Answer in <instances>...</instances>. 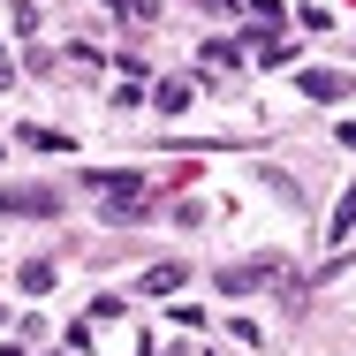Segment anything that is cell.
<instances>
[{
  "label": "cell",
  "mask_w": 356,
  "mask_h": 356,
  "mask_svg": "<svg viewBox=\"0 0 356 356\" xmlns=\"http://www.w3.org/2000/svg\"><path fill=\"white\" fill-rule=\"evenodd\" d=\"M182 281H190V273H182V266H152V273H144V296H175V288H182Z\"/></svg>",
  "instance_id": "obj_5"
},
{
  "label": "cell",
  "mask_w": 356,
  "mask_h": 356,
  "mask_svg": "<svg viewBox=\"0 0 356 356\" xmlns=\"http://www.w3.org/2000/svg\"><path fill=\"white\" fill-rule=\"evenodd\" d=\"M91 190H106L114 213H137V205H144V182H137V175H91Z\"/></svg>",
  "instance_id": "obj_2"
},
{
  "label": "cell",
  "mask_w": 356,
  "mask_h": 356,
  "mask_svg": "<svg viewBox=\"0 0 356 356\" xmlns=\"http://www.w3.org/2000/svg\"><path fill=\"white\" fill-rule=\"evenodd\" d=\"M273 273H281L273 258H258V266H227V273H220V288H227V296H250V288H258V281H273Z\"/></svg>",
  "instance_id": "obj_4"
},
{
  "label": "cell",
  "mask_w": 356,
  "mask_h": 356,
  "mask_svg": "<svg viewBox=\"0 0 356 356\" xmlns=\"http://www.w3.org/2000/svg\"><path fill=\"white\" fill-rule=\"evenodd\" d=\"M341 144H349V152H356V122H341Z\"/></svg>",
  "instance_id": "obj_10"
},
{
  "label": "cell",
  "mask_w": 356,
  "mask_h": 356,
  "mask_svg": "<svg viewBox=\"0 0 356 356\" xmlns=\"http://www.w3.org/2000/svg\"><path fill=\"white\" fill-rule=\"evenodd\" d=\"M190 99H197V83H190V76H175V83H159V114H182Z\"/></svg>",
  "instance_id": "obj_6"
},
{
  "label": "cell",
  "mask_w": 356,
  "mask_h": 356,
  "mask_svg": "<svg viewBox=\"0 0 356 356\" xmlns=\"http://www.w3.org/2000/svg\"><path fill=\"white\" fill-rule=\"evenodd\" d=\"M356 91V76H341V69H311L303 76V99H318V106H334V99H349Z\"/></svg>",
  "instance_id": "obj_3"
},
{
  "label": "cell",
  "mask_w": 356,
  "mask_h": 356,
  "mask_svg": "<svg viewBox=\"0 0 356 356\" xmlns=\"http://www.w3.org/2000/svg\"><path fill=\"white\" fill-rule=\"evenodd\" d=\"M15 288H23V296H46V288H54V266H46V258H31V266L15 273Z\"/></svg>",
  "instance_id": "obj_7"
},
{
  "label": "cell",
  "mask_w": 356,
  "mask_h": 356,
  "mask_svg": "<svg viewBox=\"0 0 356 356\" xmlns=\"http://www.w3.org/2000/svg\"><path fill=\"white\" fill-rule=\"evenodd\" d=\"M341 235H356V182L341 190V205H334V243H341Z\"/></svg>",
  "instance_id": "obj_8"
},
{
  "label": "cell",
  "mask_w": 356,
  "mask_h": 356,
  "mask_svg": "<svg viewBox=\"0 0 356 356\" xmlns=\"http://www.w3.org/2000/svg\"><path fill=\"white\" fill-rule=\"evenodd\" d=\"M0 213L8 220H54L61 197H54V190H8V182H0Z\"/></svg>",
  "instance_id": "obj_1"
},
{
  "label": "cell",
  "mask_w": 356,
  "mask_h": 356,
  "mask_svg": "<svg viewBox=\"0 0 356 356\" xmlns=\"http://www.w3.org/2000/svg\"><path fill=\"white\" fill-rule=\"evenodd\" d=\"M23 144H31V152H69V137H61V129H23Z\"/></svg>",
  "instance_id": "obj_9"
}]
</instances>
